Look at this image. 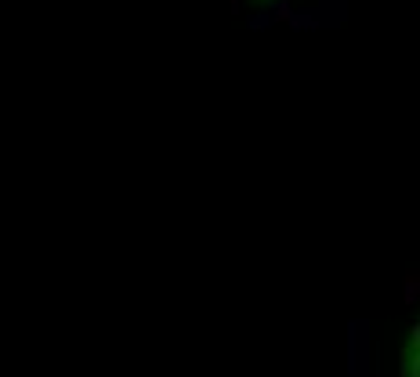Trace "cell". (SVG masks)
Instances as JSON below:
<instances>
[{
	"label": "cell",
	"mask_w": 420,
	"mask_h": 377,
	"mask_svg": "<svg viewBox=\"0 0 420 377\" xmlns=\"http://www.w3.org/2000/svg\"><path fill=\"white\" fill-rule=\"evenodd\" d=\"M402 377H420V323L410 337V349H406V367H402Z\"/></svg>",
	"instance_id": "obj_1"
}]
</instances>
